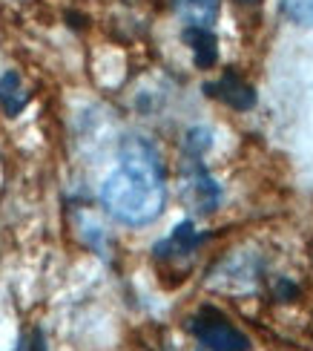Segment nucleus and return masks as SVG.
Returning <instances> with one entry per match:
<instances>
[{"label":"nucleus","mask_w":313,"mask_h":351,"mask_svg":"<svg viewBox=\"0 0 313 351\" xmlns=\"http://www.w3.org/2000/svg\"><path fill=\"white\" fill-rule=\"evenodd\" d=\"M101 202L121 225H150L161 216L167 202L164 167L150 141L132 136L121 144L118 167L101 184Z\"/></svg>","instance_id":"f257e3e1"},{"label":"nucleus","mask_w":313,"mask_h":351,"mask_svg":"<svg viewBox=\"0 0 313 351\" xmlns=\"http://www.w3.org/2000/svg\"><path fill=\"white\" fill-rule=\"evenodd\" d=\"M190 331L207 351H250V340L236 326H230L225 314L213 308H201L190 319Z\"/></svg>","instance_id":"f03ea898"},{"label":"nucleus","mask_w":313,"mask_h":351,"mask_svg":"<svg viewBox=\"0 0 313 351\" xmlns=\"http://www.w3.org/2000/svg\"><path fill=\"white\" fill-rule=\"evenodd\" d=\"M204 93L210 98H218L221 104H227L233 110H250L256 104V90L245 78H238L236 72H225L218 81L204 84Z\"/></svg>","instance_id":"7ed1b4c3"},{"label":"nucleus","mask_w":313,"mask_h":351,"mask_svg":"<svg viewBox=\"0 0 313 351\" xmlns=\"http://www.w3.org/2000/svg\"><path fill=\"white\" fill-rule=\"evenodd\" d=\"M184 199L199 213H213L221 202V187L204 167H196L184 179Z\"/></svg>","instance_id":"20e7f679"},{"label":"nucleus","mask_w":313,"mask_h":351,"mask_svg":"<svg viewBox=\"0 0 313 351\" xmlns=\"http://www.w3.org/2000/svg\"><path fill=\"white\" fill-rule=\"evenodd\" d=\"M199 242H201V237L196 233V225H192L190 219H184V222H178L173 228V233L167 239H161L155 245V254L158 256H187V254L196 251Z\"/></svg>","instance_id":"39448f33"},{"label":"nucleus","mask_w":313,"mask_h":351,"mask_svg":"<svg viewBox=\"0 0 313 351\" xmlns=\"http://www.w3.org/2000/svg\"><path fill=\"white\" fill-rule=\"evenodd\" d=\"M184 43L192 49V58H196V66L201 69H210L218 58V43L213 29H204V26H187L184 29Z\"/></svg>","instance_id":"423d86ee"},{"label":"nucleus","mask_w":313,"mask_h":351,"mask_svg":"<svg viewBox=\"0 0 313 351\" xmlns=\"http://www.w3.org/2000/svg\"><path fill=\"white\" fill-rule=\"evenodd\" d=\"M178 14L187 21V26L213 29L218 18V0H175Z\"/></svg>","instance_id":"0eeeda50"},{"label":"nucleus","mask_w":313,"mask_h":351,"mask_svg":"<svg viewBox=\"0 0 313 351\" xmlns=\"http://www.w3.org/2000/svg\"><path fill=\"white\" fill-rule=\"evenodd\" d=\"M29 104V93L23 90V81L18 72H3L0 78V107H3L6 115H18L23 107Z\"/></svg>","instance_id":"6e6552de"},{"label":"nucleus","mask_w":313,"mask_h":351,"mask_svg":"<svg viewBox=\"0 0 313 351\" xmlns=\"http://www.w3.org/2000/svg\"><path fill=\"white\" fill-rule=\"evenodd\" d=\"M281 12L296 26H313V0H281Z\"/></svg>","instance_id":"1a4fd4ad"},{"label":"nucleus","mask_w":313,"mask_h":351,"mask_svg":"<svg viewBox=\"0 0 313 351\" xmlns=\"http://www.w3.org/2000/svg\"><path fill=\"white\" fill-rule=\"evenodd\" d=\"M184 144H187V150L199 158L213 144V136H210V130L207 127H192V130H187V141Z\"/></svg>","instance_id":"9d476101"},{"label":"nucleus","mask_w":313,"mask_h":351,"mask_svg":"<svg viewBox=\"0 0 313 351\" xmlns=\"http://www.w3.org/2000/svg\"><path fill=\"white\" fill-rule=\"evenodd\" d=\"M242 3H259V0H242Z\"/></svg>","instance_id":"9b49d317"}]
</instances>
